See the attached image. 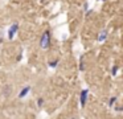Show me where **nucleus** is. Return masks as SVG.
Here are the masks:
<instances>
[{
	"label": "nucleus",
	"mask_w": 123,
	"mask_h": 119,
	"mask_svg": "<svg viewBox=\"0 0 123 119\" xmlns=\"http://www.w3.org/2000/svg\"><path fill=\"white\" fill-rule=\"evenodd\" d=\"M72 119H75V118H72Z\"/></svg>",
	"instance_id": "nucleus-14"
},
{
	"label": "nucleus",
	"mask_w": 123,
	"mask_h": 119,
	"mask_svg": "<svg viewBox=\"0 0 123 119\" xmlns=\"http://www.w3.org/2000/svg\"><path fill=\"white\" fill-rule=\"evenodd\" d=\"M107 33H109V31H107V29H103V31H102L101 33L98 34V38H97V40H98L99 42L105 41V40L107 38Z\"/></svg>",
	"instance_id": "nucleus-4"
},
{
	"label": "nucleus",
	"mask_w": 123,
	"mask_h": 119,
	"mask_svg": "<svg viewBox=\"0 0 123 119\" xmlns=\"http://www.w3.org/2000/svg\"><path fill=\"white\" fill-rule=\"evenodd\" d=\"M83 9H85V11L89 9V4H87V3H85V4H83Z\"/></svg>",
	"instance_id": "nucleus-12"
},
{
	"label": "nucleus",
	"mask_w": 123,
	"mask_h": 119,
	"mask_svg": "<svg viewBox=\"0 0 123 119\" xmlns=\"http://www.w3.org/2000/svg\"><path fill=\"white\" fill-rule=\"evenodd\" d=\"M29 91H31V86H25L24 89H23L19 93V98H24V97H27Z\"/></svg>",
	"instance_id": "nucleus-5"
},
{
	"label": "nucleus",
	"mask_w": 123,
	"mask_h": 119,
	"mask_svg": "<svg viewBox=\"0 0 123 119\" xmlns=\"http://www.w3.org/2000/svg\"><path fill=\"white\" fill-rule=\"evenodd\" d=\"M50 37H52V34H50V31H49V29H46V31L43 32L40 42H38V44H40V48L43 50H46L49 46H50Z\"/></svg>",
	"instance_id": "nucleus-1"
},
{
	"label": "nucleus",
	"mask_w": 123,
	"mask_h": 119,
	"mask_svg": "<svg viewBox=\"0 0 123 119\" xmlns=\"http://www.w3.org/2000/svg\"><path fill=\"white\" fill-rule=\"evenodd\" d=\"M80 70H85V63H83V58H81V62H80Z\"/></svg>",
	"instance_id": "nucleus-10"
},
{
	"label": "nucleus",
	"mask_w": 123,
	"mask_h": 119,
	"mask_svg": "<svg viewBox=\"0 0 123 119\" xmlns=\"http://www.w3.org/2000/svg\"><path fill=\"white\" fill-rule=\"evenodd\" d=\"M87 97H89V90L83 89L80 94V102H81V107H85L86 102H87Z\"/></svg>",
	"instance_id": "nucleus-2"
},
{
	"label": "nucleus",
	"mask_w": 123,
	"mask_h": 119,
	"mask_svg": "<svg viewBox=\"0 0 123 119\" xmlns=\"http://www.w3.org/2000/svg\"><path fill=\"white\" fill-rule=\"evenodd\" d=\"M9 93H11V86H7L4 89V95H9Z\"/></svg>",
	"instance_id": "nucleus-9"
},
{
	"label": "nucleus",
	"mask_w": 123,
	"mask_h": 119,
	"mask_svg": "<svg viewBox=\"0 0 123 119\" xmlns=\"http://www.w3.org/2000/svg\"><path fill=\"white\" fill-rule=\"evenodd\" d=\"M43 103H44V99H43V98H40V99L37 100V105H38V106H41Z\"/></svg>",
	"instance_id": "nucleus-11"
},
{
	"label": "nucleus",
	"mask_w": 123,
	"mask_h": 119,
	"mask_svg": "<svg viewBox=\"0 0 123 119\" xmlns=\"http://www.w3.org/2000/svg\"><path fill=\"white\" fill-rule=\"evenodd\" d=\"M17 31H19V24L17 23L12 24L9 31H8V40H13V37H15V34L17 33Z\"/></svg>",
	"instance_id": "nucleus-3"
},
{
	"label": "nucleus",
	"mask_w": 123,
	"mask_h": 119,
	"mask_svg": "<svg viewBox=\"0 0 123 119\" xmlns=\"http://www.w3.org/2000/svg\"><path fill=\"white\" fill-rule=\"evenodd\" d=\"M115 102H117V97H112V98H110V100H109V105H110V106H112Z\"/></svg>",
	"instance_id": "nucleus-8"
},
{
	"label": "nucleus",
	"mask_w": 123,
	"mask_h": 119,
	"mask_svg": "<svg viewBox=\"0 0 123 119\" xmlns=\"http://www.w3.org/2000/svg\"><path fill=\"white\" fill-rule=\"evenodd\" d=\"M118 69H119V68H118L117 65H115V66H112V68H111V74H112V75H117V71H118Z\"/></svg>",
	"instance_id": "nucleus-7"
},
{
	"label": "nucleus",
	"mask_w": 123,
	"mask_h": 119,
	"mask_svg": "<svg viewBox=\"0 0 123 119\" xmlns=\"http://www.w3.org/2000/svg\"><path fill=\"white\" fill-rule=\"evenodd\" d=\"M99 1H105V0H99Z\"/></svg>",
	"instance_id": "nucleus-13"
},
{
	"label": "nucleus",
	"mask_w": 123,
	"mask_h": 119,
	"mask_svg": "<svg viewBox=\"0 0 123 119\" xmlns=\"http://www.w3.org/2000/svg\"><path fill=\"white\" fill-rule=\"evenodd\" d=\"M58 62H60V60H58V58H56V60H53V61L49 62V66H50V68H56V66L58 65Z\"/></svg>",
	"instance_id": "nucleus-6"
}]
</instances>
